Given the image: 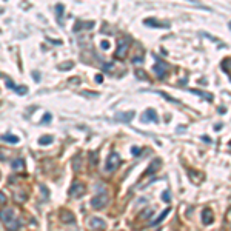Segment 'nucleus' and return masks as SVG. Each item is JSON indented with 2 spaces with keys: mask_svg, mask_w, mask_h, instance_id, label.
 Masks as SVG:
<instances>
[{
  "mask_svg": "<svg viewBox=\"0 0 231 231\" xmlns=\"http://www.w3.org/2000/svg\"><path fill=\"white\" fill-rule=\"evenodd\" d=\"M107 203H108V194L105 193V190H102V193H99L97 196H94V197L91 199V207L96 208V210L105 208Z\"/></svg>",
  "mask_w": 231,
  "mask_h": 231,
  "instance_id": "nucleus-1",
  "label": "nucleus"
},
{
  "mask_svg": "<svg viewBox=\"0 0 231 231\" xmlns=\"http://www.w3.org/2000/svg\"><path fill=\"white\" fill-rule=\"evenodd\" d=\"M128 46H130V39H119L117 40V51L114 54L116 59H123L126 56Z\"/></svg>",
  "mask_w": 231,
  "mask_h": 231,
  "instance_id": "nucleus-2",
  "label": "nucleus"
},
{
  "mask_svg": "<svg viewBox=\"0 0 231 231\" xmlns=\"http://www.w3.org/2000/svg\"><path fill=\"white\" fill-rule=\"evenodd\" d=\"M120 165V157L117 153H109V156L107 159V163H105V169L107 171H114L117 169V166Z\"/></svg>",
  "mask_w": 231,
  "mask_h": 231,
  "instance_id": "nucleus-3",
  "label": "nucleus"
},
{
  "mask_svg": "<svg viewBox=\"0 0 231 231\" xmlns=\"http://www.w3.org/2000/svg\"><path fill=\"white\" fill-rule=\"evenodd\" d=\"M83 194H85V187H83L80 182H74L69 188V196L71 197H80Z\"/></svg>",
  "mask_w": 231,
  "mask_h": 231,
  "instance_id": "nucleus-4",
  "label": "nucleus"
},
{
  "mask_svg": "<svg viewBox=\"0 0 231 231\" xmlns=\"http://www.w3.org/2000/svg\"><path fill=\"white\" fill-rule=\"evenodd\" d=\"M107 226V222L102 217H91L88 220V228L89 230H103Z\"/></svg>",
  "mask_w": 231,
  "mask_h": 231,
  "instance_id": "nucleus-5",
  "label": "nucleus"
},
{
  "mask_svg": "<svg viewBox=\"0 0 231 231\" xmlns=\"http://www.w3.org/2000/svg\"><path fill=\"white\" fill-rule=\"evenodd\" d=\"M160 166H162V160L159 157L154 159V160L151 162V165L145 169V171H143V176H153V174H156L159 169H160Z\"/></svg>",
  "mask_w": 231,
  "mask_h": 231,
  "instance_id": "nucleus-6",
  "label": "nucleus"
},
{
  "mask_svg": "<svg viewBox=\"0 0 231 231\" xmlns=\"http://www.w3.org/2000/svg\"><path fill=\"white\" fill-rule=\"evenodd\" d=\"M153 71L157 74V77H159V79H163V77H165V74H166V71H168V63L157 60V63L153 66Z\"/></svg>",
  "mask_w": 231,
  "mask_h": 231,
  "instance_id": "nucleus-7",
  "label": "nucleus"
},
{
  "mask_svg": "<svg viewBox=\"0 0 231 231\" xmlns=\"http://www.w3.org/2000/svg\"><path fill=\"white\" fill-rule=\"evenodd\" d=\"M140 120H142L143 123H148V122L156 123L157 120H159V117H157V114H156V111H154V109H146V111L142 114Z\"/></svg>",
  "mask_w": 231,
  "mask_h": 231,
  "instance_id": "nucleus-8",
  "label": "nucleus"
},
{
  "mask_svg": "<svg viewBox=\"0 0 231 231\" xmlns=\"http://www.w3.org/2000/svg\"><path fill=\"white\" fill-rule=\"evenodd\" d=\"M134 117V111H128V113H117L114 116V122H123V123H130Z\"/></svg>",
  "mask_w": 231,
  "mask_h": 231,
  "instance_id": "nucleus-9",
  "label": "nucleus"
},
{
  "mask_svg": "<svg viewBox=\"0 0 231 231\" xmlns=\"http://www.w3.org/2000/svg\"><path fill=\"white\" fill-rule=\"evenodd\" d=\"M200 217H202V223H203V225H211L213 220H214L213 211H211L210 208H205V210L202 211V214H200Z\"/></svg>",
  "mask_w": 231,
  "mask_h": 231,
  "instance_id": "nucleus-10",
  "label": "nucleus"
},
{
  "mask_svg": "<svg viewBox=\"0 0 231 231\" xmlns=\"http://www.w3.org/2000/svg\"><path fill=\"white\" fill-rule=\"evenodd\" d=\"M13 217H14V211L11 208H5V210L0 211V220L5 223V225L13 220Z\"/></svg>",
  "mask_w": 231,
  "mask_h": 231,
  "instance_id": "nucleus-11",
  "label": "nucleus"
},
{
  "mask_svg": "<svg viewBox=\"0 0 231 231\" xmlns=\"http://www.w3.org/2000/svg\"><path fill=\"white\" fill-rule=\"evenodd\" d=\"M145 25L151 26V28H169V23H162V22L156 20V19H145V22H143Z\"/></svg>",
  "mask_w": 231,
  "mask_h": 231,
  "instance_id": "nucleus-12",
  "label": "nucleus"
},
{
  "mask_svg": "<svg viewBox=\"0 0 231 231\" xmlns=\"http://www.w3.org/2000/svg\"><path fill=\"white\" fill-rule=\"evenodd\" d=\"M169 211H171V208H166V210H163L160 214H159V217H157V219H154V220L151 222L150 225H151V226H157V225H159V223H160L162 220H165V219H166V216L169 214Z\"/></svg>",
  "mask_w": 231,
  "mask_h": 231,
  "instance_id": "nucleus-13",
  "label": "nucleus"
},
{
  "mask_svg": "<svg viewBox=\"0 0 231 231\" xmlns=\"http://www.w3.org/2000/svg\"><path fill=\"white\" fill-rule=\"evenodd\" d=\"M93 26H94V22L91 20V22H77L74 26V31L77 32V31H80L82 28H85V29H93Z\"/></svg>",
  "mask_w": 231,
  "mask_h": 231,
  "instance_id": "nucleus-14",
  "label": "nucleus"
},
{
  "mask_svg": "<svg viewBox=\"0 0 231 231\" xmlns=\"http://www.w3.org/2000/svg\"><path fill=\"white\" fill-rule=\"evenodd\" d=\"M60 219H62V222H65V223H74V220H75L74 214L71 213V211H62Z\"/></svg>",
  "mask_w": 231,
  "mask_h": 231,
  "instance_id": "nucleus-15",
  "label": "nucleus"
},
{
  "mask_svg": "<svg viewBox=\"0 0 231 231\" xmlns=\"http://www.w3.org/2000/svg\"><path fill=\"white\" fill-rule=\"evenodd\" d=\"M0 139H2L3 142H8V143H19V140H20L16 134H5V136H2Z\"/></svg>",
  "mask_w": 231,
  "mask_h": 231,
  "instance_id": "nucleus-16",
  "label": "nucleus"
},
{
  "mask_svg": "<svg viewBox=\"0 0 231 231\" xmlns=\"http://www.w3.org/2000/svg\"><path fill=\"white\" fill-rule=\"evenodd\" d=\"M193 94H197V96L200 97H203V99H207L208 102H211L213 100V94H210V93H203V91H199V89H190Z\"/></svg>",
  "mask_w": 231,
  "mask_h": 231,
  "instance_id": "nucleus-17",
  "label": "nucleus"
},
{
  "mask_svg": "<svg viewBox=\"0 0 231 231\" xmlns=\"http://www.w3.org/2000/svg\"><path fill=\"white\" fill-rule=\"evenodd\" d=\"M52 136H43V137L39 139V145H50V143H52Z\"/></svg>",
  "mask_w": 231,
  "mask_h": 231,
  "instance_id": "nucleus-18",
  "label": "nucleus"
},
{
  "mask_svg": "<svg viewBox=\"0 0 231 231\" xmlns=\"http://www.w3.org/2000/svg\"><path fill=\"white\" fill-rule=\"evenodd\" d=\"M54 8H56V13H57L56 14V16H57V20L60 22V19H62V16H63V11H65V6H63L62 3H59V5H56Z\"/></svg>",
  "mask_w": 231,
  "mask_h": 231,
  "instance_id": "nucleus-19",
  "label": "nucleus"
},
{
  "mask_svg": "<svg viewBox=\"0 0 231 231\" xmlns=\"http://www.w3.org/2000/svg\"><path fill=\"white\" fill-rule=\"evenodd\" d=\"M154 214V210L153 208H146V210H143V213H140L139 214V219H146V217H150V216H153Z\"/></svg>",
  "mask_w": 231,
  "mask_h": 231,
  "instance_id": "nucleus-20",
  "label": "nucleus"
},
{
  "mask_svg": "<svg viewBox=\"0 0 231 231\" xmlns=\"http://www.w3.org/2000/svg\"><path fill=\"white\" fill-rule=\"evenodd\" d=\"M23 166H25V160H23V159H17V160L13 162V168L14 169H22Z\"/></svg>",
  "mask_w": 231,
  "mask_h": 231,
  "instance_id": "nucleus-21",
  "label": "nucleus"
},
{
  "mask_svg": "<svg viewBox=\"0 0 231 231\" xmlns=\"http://www.w3.org/2000/svg\"><path fill=\"white\" fill-rule=\"evenodd\" d=\"M222 71H225L226 73V75H230V59L226 57L225 60H222Z\"/></svg>",
  "mask_w": 231,
  "mask_h": 231,
  "instance_id": "nucleus-22",
  "label": "nucleus"
},
{
  "mask_svg": "<svg viewBox=\"0 0 231 231\" xmlns=\"http://www.w3.org/2000/svg\"><path fill=\"white\" fill-rule=\"evenodd\" d=\"M74 68V63L73 62H66L65 65H59V69L60 71H69V69H73Z\"/></svg>",
  "mask_w": 231,
  "mask_h": 231,
  "instance_id": "nucleus-23",
  "label": "nucleus"
},
{
  "mask_svg": "<svg viewBox=\"0 0 231 231\" xmlns=\"http://www.w3.org/2000/svg\"><path fill=\"white\" fill-rule=\"evenodd\" d=\"M157 94H160L162 97H165V99L168 100V102H171V103H179V100L173 99V97H171V96H168V94H166V93H162V91H157Z\"/></svg>",
  "mask_w": 231,
  "mask_h": 231,
  "instance_id": "nucleus-24",
  "label": "nucleus"
},
{
  "mask_svg": "<svg viewBox=\"0 0 231 231\" xmlns=\"http://www.w3.org/2000/svg\"><path fill=\"white\" fill-rule=\"evenodd\" d=\"M51 119H52V116L50 114V113H46V114H45L43 117H42V120H40V125H45V123H48V122H50Z\"/></svg>",
  "mask_w": 231,
  "mask_h": 231,
  "instance_id": "nucleus-25",
  "label": "nucleus"
},
{
  "mask_svg": "<svg viewBox=\"0 0 231 231\" xmlns=\"http://www.w3.org/2000/svg\"><path fill=\"white\" fill-rule=\"evenodd\" d=\"M136 75H137L139 79H142V80H148V77H146L145 71H142V69H137V71H136Z\"/></svg>",
  "mask_w": 231,
  "mask_h": 231,
  "instance_id": "nucleus-26",
  "label": "nucleus"
},
{
  "mask_svg": "<svg viewBox=\"0 0 231 231\" xmlns=\"http://www.w3.org/2000/svg\"><path fill=\"white\" fill-rule=\"evenodd\" d=\"M162 200H165V202H169V200H171V194H169L168 190L162 193Z\"/></svg>",
  "mask_w": 231,
  "mask_h": 231,
  "instance_id": "nucleus-27",
  "label": "nucleus"
},
{
  "mask_svg": "<svg viewBox=\"0 0 231 231\" xmlns=\"http://www.w3.org/2000/svg\"><path fill=\"white\" fill-rule=\"evenodd\" d=\"M131 154H132V156H139V154H142V148H139V146H132V148H131Z\"/></svg>",
  "mask_w": 231,
  "mask_h": 231,
  "instance_id": "nucleus-28",
  "label": "nucleus"
},
{
  "mask_svg": "<svg viewBox=\"0 0 231 231\" xmlns=\"http://www.w3.org/2000/svg\"><path fill=\"white\" fill-rule=\"evenodd\" d=\"M100 46H102V50H109V42L108 40H102V43H100Z\"/></svg>",
  "mask_w": 231,
  "mask_h": 231,
  "instance_id": "nucleus-29",
  "label": "nucleus"
},
{
  "mask_svg": "<svg viewBox=\"0 0 231 231\" xmlns=\"http://www.w3.org/2000/svg\"><path fill=\"white\" fill-rule=\"evenodd\" d=\"M5 203H6V196L0 191V205H5Z\"/></svg>",
  "mask_w": 231,
  "mask_h": 231,
  "instance_id": "nucleus-30",
  "label": "nucleus"
},
{
  "mask_svg": "<svg viewBox=\"0 0 231 231\" xmlns=\"http://www.w3.org/2000/svg\"><path fill=\"white\" fill-rule=\"evenodd\" d=\"M94 80H96V83H102V82H103V75H102V74H97Z\"/></svg>",
  "mask_w": 231,
  "mask_h": 231,
  "instance_id": "nucleus-31",
  "label": "nucleus"
},
{
  "mask_svg": "<svg viewBox=\"0 0 231 231\" xmlns=\"http://www.w3.org/2000/svg\"><path fill=\"white\" fill-rule=\"evenodd\" d=\"M142 62H143L142 57H134L132 59V63H136V65H139V63H142Z\"/></svg>",
  "mask_w": 231,
  "mask_h": 231,
  "instance_id": "nucleus-32",
  "label": "nucleus"
},
{
  "mask_svg": "<svg viewBox=\"0 0 231 231\" xmlns=\"http://www.w3.org/2000/svg\"><path fill=\"white\" fill-rule=\"evenodd\" d=\"M32 79L36 82H39L40 80V77H39V73H37V71H32Z\"/></svg>",
  "mask_w": 231,
  "mask_h": 231,
  "instance_id": "nucleus-33",
  "label": "nucleus"
},
{
  "mask_svg": "<svg viewBox=\"0 0 231 231\" xmlns=\"http://www.w3.org/2000/svg\"><path fill=\"white\" fill-rule=\"evenodd\" d=\"M83 96H88V97H97L99 94H97V93H83Z\"/></svg>",
  "mask_w": 231,
  "mask_h": 231,
  "instance_id": "nucleus-34",
  "label": "nucleus"
},
{
  "mask_svg": "<svg viewBox=\"0 0 231 231\" xmlns=\"http://www.w3.org/2000/svg\"><path fill=\"white\" fill-rule=\"evenodd\" d=\"M202 139H203V140H205V142H211L210 139H208V136H202Z\"/></svg>",
  "mask_w": 231,
  "mask_h": 231,
  "instance_id": "nucleus-35",
  "label": "nucleus"
},
{
  "mask_svg": "<svg viewBox=\"0 0 231 231\" xmlns=\"http://www.w3.org/2000/svg\"><path fill=\"white\" fill-rule=\"evenodd\" d=\"M111 66H113V65H111V63H107V65H105L103 68H105V69H109V68H111Z\"/></svg>",
  "mask_w": 231,
  "mask_h": 231,
  "instance_id": "nucleus-36",
  "label": "nucleus"
},
{
  "mask_svg": "<svg viewBox=\"0 0 231 231\" xmlns=\"http://www.w3.org/2000/svg\"><path fill=\"white\" fill-rule=\"evenodd\" d=\"M220 128H222V123H217V125H216V130H217V131L220 130Z\"/></svg>",
  "mask_w": 231,
  "mask_h": 231,
  "instance_id": "nucleus-37",
  "label": "nucleus"
}]
</instances>
